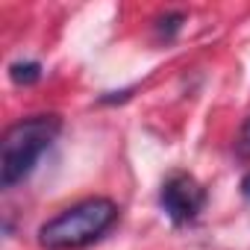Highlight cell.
Returning <instances> with one entry per match:
<instances>
[{
    "instance_id": "1",
    "label": "cell",
    "mask_w": 250,
    "mask_h": 250,
    "mask_svg": "<svg viewBox=\"0 0 250 250\" xmlns=\"http://www.w3.org/2000/svg\"><path fill=\"white\" fill-rule=\"evenodd\" d=\"M59 133H62V118L53 112L15 121L3 133V142H0V186L12 188L24 183L33 174L42 153L50 150Z\"/></svg>"
},
{
    "instance_id": "2",
    "label": "cell",
    "mask_w": 250,
    "mask_h": 250,
    "mask_svg": "<svg viewBox=\"0 0 250 250\" xmlns=\"http://www.w3.org/2000/svg\"><path fill=\"white\" fill-rule=\"evenodd\" d=\"M118 218V206L109 197H85L56 218L39 227V244L47 250H77L97 241Z\"/></svg>"
},
{
    "instance_id": "3",
    "label": "cell",
    "mask_w": 250,
    "mask_h": 250,
    "mask_svg": "<svg viewBox=\"0 0 250 250\" xmlns=\"http://www.w3.org/2000/svg\"><path fill=\"white\" fill-rule=\"evenodd\" d=\"M159 206H162V212L177 227L191 224L200 215V209L206 206V188L191 174L177 171V174H171L162 183V188H159Z\"/></svg>"
},
{
    "instance_id": "4",
    "label": "cell",
    "mask_w": 250,
    "mask_h": 250,
    "mask_svg": "<svg viewBox=\"0 0 250 250\" xmlns=\"http://www.w3.org/2000/svg\"><path fill=\"white\" fill-rule=\"evenodd\" d=\"M9 77L15 85H36L42 80V65L27 59V62H12L9 65Z\"/></svg>"
},
{
    "instance_id": "5",
    "label": "cell",
    "mask_w": 250,
    "mask_h": 250,
    "mask_svg": "<svg viewBox=\"0 0 250 250\" xmlns=\"http://www.w3.org/2000/svg\"><path fill=\"white\" fill-rule=\"evenodd\" d=\"M153 24H156V36H159V39H165V42H171V39L183 30L186 15H183V12H165V15H159Z\"/></svg>"
},
{
    "instance_id": "6",
    "label": "cell",
    "mask_w": 250,
    "mask_h": 250,
    "mask_svg": "<svg viewBox=\"0 0 250 250\" xmlns=\"http://www.w3.org/2000/svg\"><path fill=\"white\" fill-rule=\"evenodd\" d=\"M238 153L250 159V118L241 124V133H238Z\"/></svg>"
},
{
    "instance_id": "7",
    "label": "cell",
    "mask_w": 250,
    "mask_h": 250,
    "mask_svg": "<svg viewBox=\"0 0 250 250\" xmlns=\"http://www.w3.org/2000/svg\"><path fill=\"white\" fill-rule=\"evenodd\" d=\"M241 194H244V197H250V174L241 180Z\"/></svg>"
}]
</instances>
